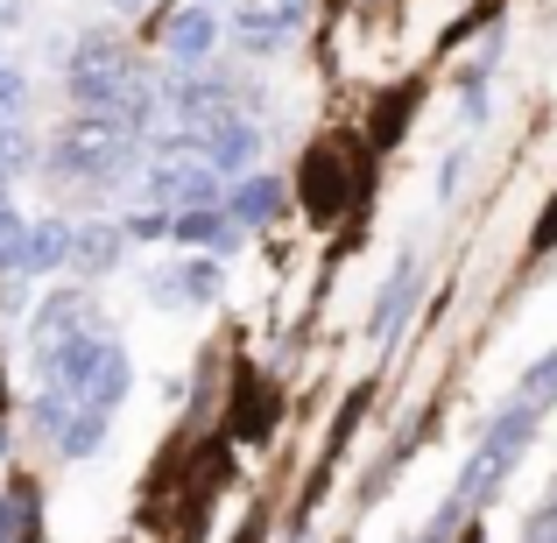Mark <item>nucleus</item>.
I'll use <instances>...</instances> for the list:
<instances>
[{"label":"nucleus","mask_w":557,"mask_h":543,"mask_svg":"<svg viewBox=\"0 0 557 543\" xmlns=\"http://www.w3.org/2000/svg\"><path fill=\"white\" fill-rule=\"evenodd\" d=\"M71 99H78L85 113H107V121H127V127H141L149 107H156L149 71H141L113 36H85L78 42V57H71Z\"/></svg>","instance_id":"nucleus-1"},{"label":"nucleus","mask_w":557,"mask_h":543,"mask_svg":"<svg viewBox=\"0 0 557 543\" xmlns=\"http://www.w3.org/2000/svg\"><path fill=\"white\" fill-rule=\"evenodd\" d=\"M36 367H42V381H50V388H64L71 403H85V409H113L127 395V381H135L127 354L113 340H99V325L78 332V340H64L57 354H42Z\"/></svg>","instance_id":"nucleus-2"},{"label":"nucleus","mask_w":557,"mask_h":543,"mask_svg":"<svg viewBox=\"0 0 557 543\" xmlns=\"http://www.w3.org/2000/svg\"><path fill=\"white\" fill-rule=\"evenodd\" d=\"M135 156H141V141H135V127H127V121L78 113V121L64 127V141L50 149V163L64 170V177H78V184H113V177L135 170Z\"/></svg>","instance_id":"nucleus-3"},{"label":"nucleus","mask_w":557,"mask_h":543,"mask_svg":"<svg viewBox=\"0 0 557 543\" xmlns=\"http://www.w3.org/2000/svg\"><path fill=\"white\" fill-rule=\"evenodd\" d=\"M530 437H536V409L530 403H508L502 417H494V431L480 437V452H473V466H466V480H459V494H451V508H473V502H487L494 488L508 480V466L530 452Z\"/></svg>","instance_id":"nucleus-4"},{"label":"nucleus","mask_w":557,"mask_h":543,"mask_svg":"<svg viewBox=\"0 0 557 543\" xmlns=\"http://www.w3.org/2000/svg\"><path fill=\"white\" fill-rule=\"evenodd\" d=\"M219 170L205 163L198 141H163L149 156V198L156 205H177V212H198V205H219Z\"/></svg>","instance_id":"nucleus-5"},{"label":"nucleus","mask_w":557,"mask_h":543,"mask_svg":"<svg viewBox=\"0 0 557 543\" xmlns=\"http://www.w3.org/2000/svg\"><path fill=\"white\" fill-rule=\"evenodd\" d=\"M346 198H354V177H346V156L332 149H311L304 156V205H311V219H339Z\"/></svg>","instance_id":"nucleus-6"},{"label":"nucleus","mask_w":557,"mask_h":543,"mask_svg":"<svg viewBox=\"0 0 557 543\" xmlns=\"http://www.w3.org/2000/svg\"><path fill=\"white\" fill-rule=\"evenodd\" d=\"M78 332H92V297L85 289H57V297H42V311H36V360L42 354H57L64 340H78Z\"/></svg>","instance_id":"nucleus-7"},{"label":"nucleus","mask_w":557,"mask_h":543,"mask_svg":"<svg viewBox=\"0 0 557 543\" xmlns=\"http://www.w3.org/2000/svg\"><path fill=\"white\" fill-rule=\"evenodd\" d=\"M198 149H205V163H212V170H247L261 156V127L240 121V113H219V121L198 127Z\"/></svg>","instance_id":"nucleus-8"},{"label":"nucleus","mask_w":557,"mask_h":543,"mask_svg":"<svg viewBox=\"0 0 557 543\" xmlns=\"http://www.w3.org/2000/svg\"><path fill=\"white\" fill-rule=\"evenodd\" d=\"M212 42H219L212 0H190V8H177V14L163 22V50L177 57V64H198V57H212Z\"/></svg>","instance_id":"nucleus-9"},{"label":"nucleus","mask_w":557,"mask_h":543,"mask_svg":"<svg viewBox=\"0 0 557 543\" xmlns=\"http://www.w3.org/2000/svg\"><path fill=\"white\" fill-rule=\"evenodd\" d=\"M177 233L190 247H212V255H226V247H240L247 226H233V212H219V205H198V212H177Z\"/></svg>","instance_id":"nucleus-10"},{"label":"nucleus","mask_w":557,"mask_h":543,"mask_svg":"<svg viewBox=\"0 0 557 543\" xmlns=\"http://www.w3.org/2000/svg\"><path fill=\"white\" fill-rule=\"evenodd\" d=\"M177 113H184V127L219 121V113H233V85L226 78H190V85H177Z\"/></svg>","instance_id":"nucleus-11"},{"label":"nucleus","mask_w":557,"mask_h":543,"mask_svg":"<svg viewBox=\"0 0 557 543\" xmlns=\"http://www.w3.org/2000/svg\"><path fill=\"white\" fill-rule=\"evenodd\" d=\"M64 261H71V226H64V219H42V226H28L22 233V269H64Z\"/></svg>","instance_id":"nucleus-12"},{"label":"nucleus","mask_w":557,"mask_h":543,"mask_svg":"<svg viewBox=\"0 0 557 543\" xmlns=\"http://www.w3.org/2000/svg\"><path fill=\"white\" fill-rule=\"evenodd\" d=\"M409 297H417V261H403V269L388 275V289H381V304H374V318H368L374 340H395V325H403Z\"/></svg>","instance_id":"nucleus-13"},{"label":"nucleus","mask_w":557,"mask_h":543,"mask_svg":"<svg viewBox=\"0 0 557 543\" xmlns=\"http://www.w3.org/2000/svg\"><path fill=\"white\" fill-rule=\"evenodd\" d=\"M121 240H127L121 226H99V219H92V226L71 233V261H78V269H92V275H107L113 261H121Z\"/></svg>","instance_id":"nucleus-14"},{"label":"nucleus","mask_w":557,"mask_h":543,"mask_svg":"<svg viewBox=\"0 0 557 543\" xmlns=\"http://www.w3.org/2000/svg\"><path fill=\"white\" fill-rule=\"evenodd\" d=\"M275 212H283V184L275 177H240V190H233V226H269Z\"/></svg>","instance_id":"nucleus-15"},{"label":"nucleus","mask_w":557,"mask_h":543,"mask_svg":"<svg viewBox=\"0 0 557 543\" xmlns=\"http://www.w3.org/2000/svg\"><path fill=\"white\" fill-rule=\"evenodd\" d=\"M289 28H297V0H289L283 14H269V8H247L240 14V42H247V50H275Z\"/></svg>","instance_id":"nucleus-16"},{"label":"nucleus","mask_w":557,"mask_h":543,"mask_svg":"<svg viewBox=\"0 0 557 543\" xmlns=\"http://www.w3.org/2000/svg\"><path fill=\"white\" fill-rule=\"evenodd\" d=\"M99 437H107V409H71L64 431H57V445H64V459H85V452H99Z\"/></svg>","instance_id":"nucleus-17"},{"label":"nucleus","mask_w":557,"mask_h":543,"mask_svg":"<svg viewBox=\"0 0 557 543\" xmlns=\"http://www.w3.org/2000/svg\"><path fill=\"white\" fill-rule=\"evenodd\" d=\"M163 289H170V304H212L219 297V269L212 261H190V269H177Z\"/></svg>","instance_id":"nucleus-18"},{"label":"nucleus","mask_w":557,"mask_h":543,"mask_svg":"<svg viewBox=\"0 0 557 543\" xmlns=\"http://www.w3.org/2000/svg\"><path fill=\"white\" fill-rule=\"evenodd\" d=\"M22 233H28V219L8 205V190H0V275L8 269H22Z\"/></svg>","instance_id":"nucleus-19"},{"label":"nucleus","mask_w":557,"mask_h":543,"mask_svg":"<svg viewBox=\"0 0 557 543\" xmlns=\"http://www.w3.org/2000/svg\"><path fill=\"white\" fill-rule=\"evenodd\" d=\"M550 395H557V354H544V360H536V367H530V374H522V395H516V403H530V409H544V403H550Z\"/></svg>","instance_id":"nucleus-20"},{"label":"nucleus","mask_w":557,"mask_h":543,"mask_svg":"<svg viewBox=\"0 0 557 543\" xmlns=\"http://www.w3.org/2000/svg\"><path fill=\"white\" fill-rule=\"evenodd\" d=\"M28 163H36V141L14 121H0V177H8V170H28Z\"/></svg>","instance_id":"nucleus-21"},{"label":"nucleus","mask_w":557,"mask_h":543,"mask_svg":"<svg viewBox=\"0 0 557 543\" xmlns=\"http://www.w3.org/2000/svg\"><path fill=\"white\" fill-rule=\"evenodd\" d=\"M71 409H78V403H71L64 388H50V395L36 403V431H42V437H57V431H64V417H71Z\"/></svg>","instance_id":"nucleus-22"},{"label":"nucleus","mask_w":557,"mask_h":543,"mask_svg":"<svg viewBox=\"0 0 557 543\" xmlns=\"http://www.w3.org/2000/svg\"><path fill=\"white\" fill-rule=\"evenodd\" d=\"M22 92H28V85H22V71H8V64H0V121H14V113H22Z\"/></svg>","instance_id":"nucleus-23"},{"label":"nucleus","mask_w":557,"mask_h":543,"mask_svg":"<svg viewBox=\"0 0 557 543\" xmlns=\"http://www.w3.org/2000/svg\"><path fill=\"white\" fill-rule=\"evenodd\" d=\"M522 543H557V502L536 508V522H530V536H522Z\"/></svg>","instance_id":"nucleus-24"},{"label":"nucleus","mask_w":557,"mask_h":543,"mask_svg":"<svg viewBox=\"0 0 557 543\" xmlns=\"http://www.w3.org/2000/svg\"><path fill=\"white\" fill-rule=\"evenodd\" d=\"M121 8H141V0H121Z\"/></svg>","instance_id":"nucleus-25"},{"label":"nucleus","mask_w":557,"mask_h":543,"mask_svg":"<svg viewBox=\"0 0 557 543\" xmlns=\"http://www.w3.org/2000/svg\"><path fill=\"white\" fill-rule=\"evenodd\" d=\"M423 543H431V536H423Z\"/></svg>","instance_id":"nucleus-26"}]
</instances>
